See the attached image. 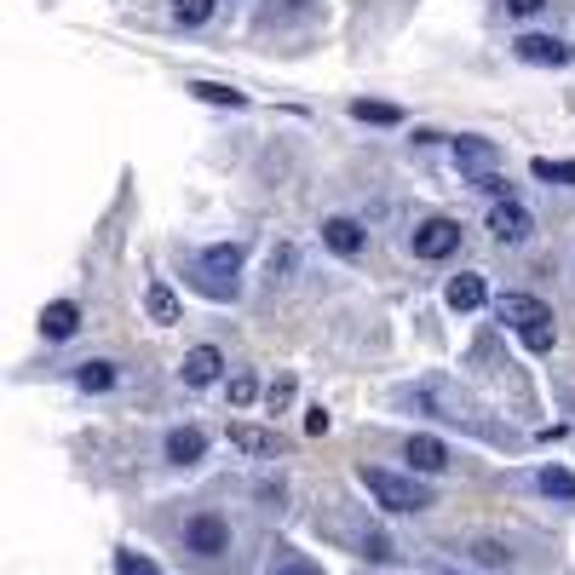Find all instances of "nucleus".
I'll return each instance as SVG.
<instances>
[{
  "instance_id": "6ab92c4d",
  "label": "nucleus",
  "mask_w": 575,
  "mask_h": 575,
  "mask_svg": "<svg viewBox=\"0 0 575 575\" xmlns=\"http://www.w3.org/2000/svg\"><path fill=\"white\" fill-rule=\"evenodd\" d=\"M541 495H558V501H575V472H564V466H547L541 472Z\"/></svg>"
},
{
  "instance_id": "2eb2a0df",
  "label": "nucleus",
  "mask_w": 575,
  "mask_h": 575,
  "mask_svg": "<svg viewBox=\"0 0 575 575\" xmlns=\"http://www.w3.org/2000/svg\"><path fill=\"white\" fill-rule=\"evenodd\" d=\"M144 311H150V322H179V299H173V288H167V282H150Z\"/></svg>"
},
{
  "instance_id": "4468645a",
  "label": "nucleus",
  "mask_w": 575,
  "mask_h": 575,
  "mask_svg": "<svg viewBox=\"0 0 575 575\" xmlns=\"http://www.w3.org/2000/svg\"><path fill=\"white\" fill-rule=\"evenodd\" d=\"M190 92H196L202 104H225V110H242V104H248V92L225 87V81H190Z\"/></svg>"
},
{
  "instance_id": "39448f33",
  "label": "nucleus",
  "mask_w": 575,
  "mask_h": 575,
  "mask_svg": "<svg viewBox=\"0 0 575 575\" xmlns=\"http://www.w3.org/2000/svg\"><path fill=\"white\" fill-rule=\"evenodd\" d=\"M489 230H495V242H529L535 219H529V207H518V202H495V213H489Z\"/></svg>"
},
{
  "instance_id": "c756f323",
  "label": "nucleus",
  "mask_w": 575,
  "mask_h": 575,
  "mask_svg": "<svg viewBox=\"0 0 575 575\" xmlns=\"http://www.w3.org/2000/svg\"><path fill=\"white\" fill-rule=\"evenodd\" d=\"M547 0H506V12H518V18H529V12H541Z\"/></svg>"
},
{
  "instance_id": "f257e3e1",
  "label": "nucleus",
  "mask_w": 575,
  "mask_h": 575,
  "mask_svg": "<svg viewBox=\"0 0 575 575\" xmlns=\"http://www.w3.org/2000/svg\"><path fill=\"white\" fill-rule=\"evenodd\" d=\"M495 311H501V322L529 345V351H552V305H547V299L501 294V299H495Z\"/></svg>"
},
{
  "instance_id": "1a4fd4ad",
  "label": "nucleus",
  "mask_w": 575,
  "mask_h": 575,
  "mask_svg": "<svg viewBox=\"0 0 575 575\" xmlns=\"http://www.w3.org/2000/svg\"><path fill=\"white\" fill-rule=\"evenodd\" d=\"M322 242L340 253V259H357L368 236H363V225H357V219H345V213H340V219H328V225H322Z\"/></svg>"
},
{
  "instance_id": "b1692460",
  "label": "nucleus",
  "mask_w": 575,
  "mask_h": 575,
  "mask_svg": "<svg viewBox=\"0 0 575 575\" xmlns=\"http://www.w3.org/2000/svg\"><path fill=\"white\" fill-rule=\"evenodd\" d=\"M115 570H121V575H156V564H150V558H138V552H121V558H115Z\"/></svg>"
},
{
  "instance_id": "5701e85b",
  "label": "nucleus",
  "mask_w": 575,
  "mask_h": 575,
  "mask_svg": "<svg viewBox=\"0 0 575 575\" xmlns=\"http://www.w3.org/2000/svg\"><path fill=\"white\" fill-rule=\"evenodd\" d=\"M253 397H259V380H253V374H236V380H230V403H253Z\"/></svg>"
},
{
  "instance_id": "aec40b11",
  "label": "nucleus",
  "mask_w": 575,
  "mask_h": 575,
  "mask_svg": "<svg viewBox=\"0 0 575 575\" xmlns=\"http://www.w3.org/2000/svg\"><path fill=\"white\" fill-rule=\"evenodd\" d=\"M455 156L466 161V167H489V161H495V150H489L483 138H460V144H455Z\"/></svg>"
},
{
  "instance_id": "7ed1b4c3",
  "label": "nucleus",
  "mask_w": 575,
  "mask_h": 575,
  "mask_svg": "<svg viewBox=\"0 0 575 575\" xmlns=\"http://www.w3.org/2000/svg\"><path fill=\"white\" fill-rule=\"evenodd\" d=\"M409 248H414V259H449V253L460 248V225L455 219H420L409 236Z\"/></svg>"
},
{
  "instance_id": "dca6fc26",
  "label": "nucleus",
  "mask_w": 575,
  "mask_h": 575,
  "mask_svg": "<svg viewBox=\"0 0 575 575\" xmlns=\"http://www.w3.org/2000/svg\"><path fill=\"white\" fill-rule=\"evenodd\" d=\"M75 386L81 391H110L115 386V363H104V357H98V363H81L75 368Z\"/></svg>"
},
{
  "instance_id": "a878e982",
  "label": "nucleus",
  "mask_w": 575,
  "mask_h": 575,
  "mask_svg": "<svg viewBox=\"0 0 575 575\" xmlns=\"http://www.w3.org/2000/svg\"><path fill=\"white\" fill-rule=\"evenodd\" d=\"M478 190H489V196H501V202H512V184H506L501 173H483V179H478Z\"/></svg>"
},
{
  "instance_id": "412c9836",
  "label": "nucleus",
  "mask_w": 575,
  "mask_h": 575,
  "mask_svg": "<svg viewBox=\"0 0 575 575\" xmlns=\"http://www.w3.org/2000/svg\"><path fill=\"white\" fill-rule=\"evenodd\" d=\"M351 115H357V121H380V127H391V121H397V104H368V98H357Z\"/></svg>"
},
{
  "instance_id": "f3484780",
  "label": "nucleus",
  "mask_w": 575,
  "mask_h": 575,
  "mask_svg": "<svg viewBox=\"0 0 575 575\" xmlns=\"http://www.w3.org/2000/svg\"><path fill=\"white\" fill-rule=\"evenodd\" d=\"M529 173L541 184H575V161H552V156H535L529 161Z\"/></svg>"
},
{
  "instance_id": "4be33fe9",
  "label": "nucleus",
  "mask_w": 575,
  "mask_h": 575,
  "mask_svg": "<svg viewBox=\"0 0 575 575\" xmlns=\"http://www.w3.org/2000/svg\"><path fill=\"white\" fill-rule=\"evenodd\" d=\"M173 18L179 23H207L213 18V0H173Z\"/></svg>"
},
{
  "instance_id": "a211bd4d",
  "label": "nucleus",
  "mask_w": 575,
  "mask_h": 575,
  "mask_svg": "<svg viewBox=\"0 0 575 575\" xmlns=\"http://www.w3.org/2000/svg\"><path fill=\"white\" fill-rule=\"evenodd\" d=\"M202 265H207L213 276H236V271H242V248H236V242H225V248H207Z\"/></svg>"
},
{
  "instance_id": "ddd939ff",
  "label": "nucleus",
  "mask_w": 575,
  "mask_h": 575,
  "mask_svg": "<svg viewBox=\"0 0 575 575\" xmlns=\"http://www.w3.org/2000/svg\"><path fill=\"white\" fill-rule=\"evenodd\" d=\"M207 449V437L196 432V426H179V432H167V460L173 466H190V460H202Z\"/></svg>"
},
{
  "instance_id": "6e6552de",
  "label": "nucleus",
  "mask_w": 575,
  "mask_h": 575,
  "mask_svg": "<svg viewBox=\"0 0 575 575\" xmlns=\"http://www.w3.org/2000/svg\"><path fill=\"white\" fill-rule=\"evenodd\" d=\"M518 58H524V64L564 69V64H570V46L558 41V35H524V41H518Z\"/></svg>"
},
{
  "instance_id": "20e7f679",
  "label": "nucleus",
  "mask_w": 575,
  "mask_h": 575,
  "mask_svg": "<svg viewBox=\"0 0 575 575\" xmlns=\"http://www.w3.org/2000/svg\"><path fill=\"white\" fill-rule=\"evenodd\" d=\"M184 547L202 552V558H219V552H230V524L219 512H196V518L184 524Z\"/></svg>"
},
{
  "instance_id": "cd10ccee",
  "label": "nucleus",
  "mask_w": 575,
  "mask_h": 575,
  "mask_svg": "<svg viewBox=\"0 0 575 575\" xmlns=\"http://www.w3.org/2000/svg\"><path fill=\"white\" fill-rule=\"evenodd\" d=\"M288 397H294V380H276V386L265 391V403H271V409H282V403H288Z\"/></svg>"
},
{
  "instance_id": "c85d7f7f",
  "label": "nucleus",
  "mask_w": 575,
  "mask_h": 575,
  "mask_svg": "<svg viewBox=\"0 0 575 575\" xmlns=\"http://www.w3.org/2000/svg\"><path fill=\"white\" fill-rule=\"evenodd\" d=\"M305 432H311V437L328 432V409H311V414H305Z\"/></svg>"
},
{
  "instance_id": "9b49d317",
  "label": "nucleus",
  "mask_w": 575,
  "mask_h": 575,
  "mask_svg": "<svg viewBox=\"0 0 575 575\" xmlns=\"http://www.w3.org/2000/svg\"><path fill=\"white\" fill-rule=\"evenodd\" d=\"M230 449H236V455L265 460V455H276V449H282V437L265 432V426H230Z\"/></svg>"
},
{
  "instance_id": "423d86ee",
  "label": "nucleus",
  "mask_w": 575,
  "mask_h": 575,
  "mask_svg": "<svg viewBox=\"0 0 575 575\" xmlns=\"http://www.w3.org/2000/svg\"><path fill=\"white\" fill-rule=\"evenodd\" d=\"M403 460H409L414 472H426V478H432V472H443V466H449V449H443V437L414 432L409 443H403Z\"/></svg>"
},
{
  "instance_id": "bb28decb",
  "label": "nucleus",
  "mask_w": 575,
  "mask_h": 575,
  "mask_svg": "<svg viewBox=\"0 0 575 575\" xmlns=\"http://www.w3.org/2000/svg\"><path fill=\"white\" fill-rule=\"evenodd\" d=\"M472 558H478V564H506V547H495V541H478V547H472Z\"/></svg>"
},
{
  "instance_id": "393cba45",
  "label": "nucleus",
  "mask_w": 575,
  "mask_h": 575,
  "mask_svg": "<svg viewBox=\"0 0 575 575\" xmlns=\"http://www.w3.org/2000/svg\"><path fill=\"white\" fill-rule=\"evenodd\" d=\"M271 575H317V564H305V558H288V552H282V558L271 564Z\"/></svg>"
},
{
  "instance_id": "9d476101",
  "label": "nucleus",
  "mask_w": 575,
  "mask_h": 575,
  "mask_svg": "<svg viewBox=\"0 0 575 575\" xmlns=\"http://www.w3.org/2000/svg\"><path fill=\"white\" fill-rule=\"evenodd\" d=\"M75 328H81V305H75V299H52V305L41 311V334H46V340H69Z\"/></svg>"
},
{
  "instance_id": "0eeeda50",
  "label": "nucleus",
  "mask_w": 575,
  "mask_h": 575,
  "mask_svg": "<svg viewBox=\"0 0 575 575\" xmlns=\"http://www.w3.org/2000/svg\"><path fill=\"white\" fill-rule=\"evenodd\" d=\"M219 368H225V357H219V345H196V351H184L179 374L190 380V386H213V380H219Z\"/></svg>"
},
{
  "instance_id": "f03ea898",
  "label": "nucleus",
  "mask_w": 575,
  "mask_h": 575,
  "mask_svg": "<svg viewBox=\"0 0 575 575\" xmlns=\"http://www.w3.org/2000/svg\"><path fill=\"white\" fill-rule=\"evenodd\" d=\"M357 483H363L386 512H426V506H432V495H426L420 483L397 478V472H386V466H357Z\"/></svg>"
},
{
  "instance_id": "f8f14e48",
  "label": "nucleus",
  "mask_w": 575,
  "mask_h": 575,
  "mask_svg": "<svg viewBox=\"0 0 575 575\" xmlns=\"http://www.w3.org/2000/svg\"><path fill=\"white\" fill-rule=\"evenodd\" d=\"M483 299H489V282H483L478 271H460L455 282H449V305H455V311H478Z\"/></svg>"
}]
</instances>
